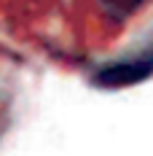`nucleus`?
<instances>
[{"mask_svg": "<svg viewBox=\"0 0 153 156\" xmlns=\"http://www.w3.org/2000/svg\"><path fill=\"white\" fill-rule=\"evenodd\" d=\"M153 78V43L140 51L132 54H123L118 59H110V62L94 67L89 81L97 89H107V92H116V89H129V86H137L142 81Z\"/></svg>", "mask_w": 153, "mask_h": 156, "instance_id": "obj_1", "label": "nucleus"}, {"mask_svg": "<svg viewBox=\"0 0 153 156\" xmlns=\"http://www.w3.org/2000/svg\"><path fill=\"white\" fill-rule=\"evenodd\" d=\"M102 3V8H105V14L113 19V22H123V19H129V16H134L145 5V0H99Z\"/></svg>", "mask_w": 153, "mask_h": 156, "instance_id": "obj_2", "label": "nucleus"}]
</instances>
